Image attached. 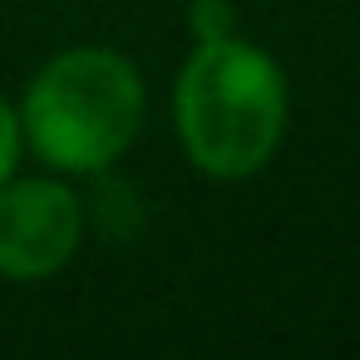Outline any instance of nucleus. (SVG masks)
Here are the masks:
<instances>
[{
    "label": "nucleus",
    "mask_w": 360,
    "mask_h": 360,
    "mask_svg": "<svg viewBox=\"0 0 360 360\" xmlns=\"http://www.w3.org/2000/svg\"><path fill=\"white\" fill-rule=\"evenodd\" d=\"M291 119L286 70L252 40H198L173 84V124L188 163L212 183L257 178Z\"/></svg>",
    "instance_id": "obj_1"
},
{
    "label": "nucleus",
    "mask_w": 360,
    "mask_h": 360,
    "mask_svg": "<svg viewBox=\"0 0 360 360\" xmlns=\"http://www.w3.org/2000/svg\"><path fill=\"white\" fill-rule=\"evenodd\" d=\"M15 114L25 148L50 173L99 178L134 148L148 89L129 55L109 45H70L30 75Z\"/></svg>",
    "instance_id": "obj_2"
},
{
    "label": "nucleus",
    "mask_w": 360,
    "mask_h": 360,
    "mask_svg": "<svg viewBox=\"0 0 360 360\" xmlns=\"http://www.w3.org/2000/svg\"><path fill=\"white\" fill-rule=\"evenodd\" d=\"M84 242V202L60 173L0 183V276L6 281H50L60 276Z\"/></svg>",
    "instance_id": "obj_3"
},
{
    "label": "nucleus",
    "mask_w": 360,
    "mask_h": 360,
    "mask_svg": "<svg viewBox=\"0 0 360 360\" xmlns=\"http://www.w3.org/2000/svg\"><path fill=\"white\" fill-rule=\"evenodd\" d=\"M188 25H193V40H222V35H237V11L232 0H193Z\"/></svg>",
    "instance_id": "obj_4"
},
{
    "label": "nucleus",
    "mask_w": 360,
    "mask_h": 360,
    "mask_svg": "<svg viewBox=\"0 0 360 360\" xmlns=\"http://www.w3.org/2000/svg\"><path fill=\"white\" fill-rule=\"evenodd\" d=\"M20 153H25V134H20V114L15 104L0 94V183H6L15 168H20Z\"/></svg>",
    "instance_id": "obj_5"
}]
</instances>
